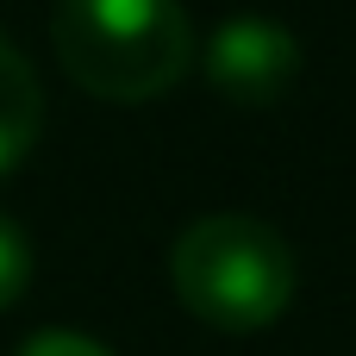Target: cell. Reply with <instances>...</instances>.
Listing matches in <instances>:
<instances>
[{
    "mask_svg": "<svg viewBox=\"0 0 356 356\" xmlns=\"http://www.w3.org/2000/svg\"><path fill=\"white\" fill-rule=\"evenodd\" d=\"M13 356H113L106 344H94V338H81V332H38V338H25Z\"/></svg>",
    "mask_w": 356,
    "mask_h": 356,
    "instance_id": "8992f818",
    "label": "cell"
},
{
    "mask_svg": "<svg viewBox=\"0 0 356 356\" xmlns=\"http://www.w3.org/2000/svg\"><path fill=\"white\" fill-rule=\"evenodd\" d=\"M38 131H44V88H38V69H31V56H25L13 38H0V175H13V169L31 156Z\"/></svg>",
    "mask_w": 356,
    "mask_h": 356,
    "instance_id": "277c9868",
    "label": "cell"
},
{
    "mask_svg": "<svg viewBox=\"0 0 356 356\" xmlns=\"http://www.w3.org/2000/svg\"><path fill=\"white\" fill-rule=\"evenodd\" d=\"M181 307L213 332H263L294 300V250L257 213H207L169 244Z\"/></svg>",
    "mask_w": 356,
    "mask_h": 356,
    "instance_id": "7a4b0ae2",
    "label": "cell"
},
{
    "mask_svg": "<svg viewBox=\"0 0 356 356\" xmlns=\"http://www.w3.org/2000/svg\"><path fill=\"white\" fill-rule=\"evenodd\" d=\"M25 288H31V244H25V232L0 213V313H6Z\"/></svg>",
    "mask_w": 356,
    "mask_h": 356,
    "instance_id": "5b68a950",
    "label": "cell"
},
{
    "mask_svg": "<svg viewBox=\"0 0 356 356\" xmlns=\"http://www.w3.org/2000/svg\"><path fill=\"white\" fill-rule=\"evenodd\" d=\"M56 63L100 100H156L194 69V25L181 0H56Z\"/></svg>",
    "mask_w": 356,
    "mask_h": 356,
    "instance_id": "6da1fadb",
    "label": "cell"
},
{
    "mask_svg": "<svg viewBox=\"0 0 356 356\" xmlns=\"http://www.w3.org/2000/svg\"><path fill=\"white\" fill-rule=\"evenodd\" d=\"M194 56H200L207 81L225 100H244V106L282 100L300 81V63H307L300 56V38L275 13H232V19H219Z\"/></svg>",
    "mask_w": 356,
    "mask_h": 356,
    "instance_id": "3957f363",
    "label": "cell"
}]
</instances>
